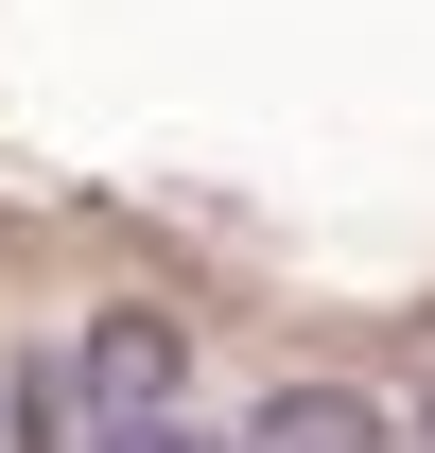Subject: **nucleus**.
<instances>
[{"label": "nucleus", "mask_w": 435, "mask_h": 453, "mask_svg": "<svg viewBox=\"0 0 435 453\" xmlns=\"http://www.w3.org/2000/svg\"><path fill=\"white\" fill-rule=\"evenodd\" d=\"M226 453H401V418H383L366 384H279V401H262Z\"/></svg>", "instance_id": "obj_2"}, {"label": "nucleus", "mask_w": 435, "mask_h": 453, "mask_svg": "<svg viewBox=\"0 0 435 453\" xmlns=\"http://www.w3.org/2000/svg\"><path fill=\"white\" fill-rule=\"evenodd\" d=\"M88 453H226V436L192 418V401H174V418H140V436H88Z\"/></svg>", "instance_id": "obj_4"}, {"label": "nucleus", "mask_w": 435, "mask_h": 453, "mask_svg": "<svg viewBox=\"0 0 435 453\" xmlns=\"http://www.w3.org/2000/svg\"><path fill=\"white\" fill-rule=\"evenodd\" d=\"M53 384H70V436H140V418H174V384H192V332L122 296V314H88V332H70Z\"/></svg>", "instance_id": "obj_1"}, {"label": "nucleus", "mask_w": 435, "mask_h": 453, "mask_svg": "<svg viewBox=\"0 0 435 453\" xmlns=\"http://www.w3.org/2000/svg\"><path fill=\"white\" fill-rule=\"evenodd\" d=\"M0 453H88V436H70V384H53V366H18V384H0Z\"/></svg>", "instance_id": "obj_3"}, {"label": "nucleus", "mask_w": 435, "mask_h": 453, "mask_svg": "<svg viewBox=\"0 0 435 453\" xmlns=\"http://www.w3.org/2000/svg\"><path fill=\"white\" fill-rule=\"evenodd\" d=\"M401 453H435V401H418V418H401Z\"/></svg>", "instance_id": "obj_5"}]
</instances>
